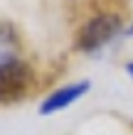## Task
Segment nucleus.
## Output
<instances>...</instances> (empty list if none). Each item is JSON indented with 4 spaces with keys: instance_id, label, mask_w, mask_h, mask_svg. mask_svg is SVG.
Instances as JSON below:
<instances>
[{
    "instance_id": "nucleus-1",
    "label": "nucleus",
    "mask_w": 133,
    "mask_h": 135,
    "mask_svg": "<svg viewBox=\"0 0 133 135\" xmlns=\"http://www.w3.org/2000/svg\"><path fill=\"white\" fill-rule=\"evenodd\" d=\"M123 17L118 12H96L79 27L76 35V49L84 54H96L116 37L123 35Z\"/></svg>"
},
{
    "instance_id": "nucleus-3",
    "label": "nucleus",
    "mask_w": 133,
    "mask_h": 135,
    "mask_svg": "<svg viewBox=\"0 0 133 135\" xmlns=\"http://www.w3.org/2000/svg\"><path fill=\"white\" fill-rule=\"evenodd\" d=\"M32 81V71L25 61H15L0 69V101H15L22 98L30 89Z\"/></svg>"
},
{
    "instance_id": "nucleus-4",
    "label": "nucleus",
    "mask_w": 133,
    "mask_h": 135,
    "mask_svg": "<svg viewBox=\"0 0 133 135\" xmlns=\"http://www.w3.org/2000/svg\"><path fill=\"white\" fill-rule=\"evenodd\" d=\"M20 35L10 22H3L0 20V69L7 66V64H15L20 61Z\"/></svg>"
},
{
    "instance_id": "nucleus-6",
    "label": "nucleus",
    "mask_w": 133,
    "mask_h": 135,
    "mask_svg": "<svg viewBox=\"0 0 133 135\" xmlns=\"http://www.w3.org/2000/svg\"><path fill=\"white\" fill-rule=\"evenodd\" d=\"M126 76L133 81V61H128V64H126Z\"/></svg>"
},
{
    "instance_id": "nucleus-5",
    "label": "nucleus",
    "mask_w": 133,
    "mask_h": 135,
    "mask_svg": "<svg viewBox=\"0 0 133 135\" xmlns=\"http://www.w3.org/2000/svg\"><path fill=\"white\" fill-rule=\"evenodd\" d=\"M121 37H133V22L123 25V35H121Z\"/></svg>"
},
{
    "instance_id": "nucleus-2",
    "label": "nucleus",
    "mask_w": 133,
    "mask_h": 135,
    "mask_svg": "<svg viewBox=\"0 0 133 135\" xmlns=\"http://www.w3.org/2000/svg\"><path fill=\"white\" fill-rule=\"evenodd\" d=\"M91 89V81L89 79H79V81H72V84H64L59 89L49 91L40 103V115H54L59 110L69 108L72 103H76L79 98H84Z\"/></svg>"
}]
</instances>
